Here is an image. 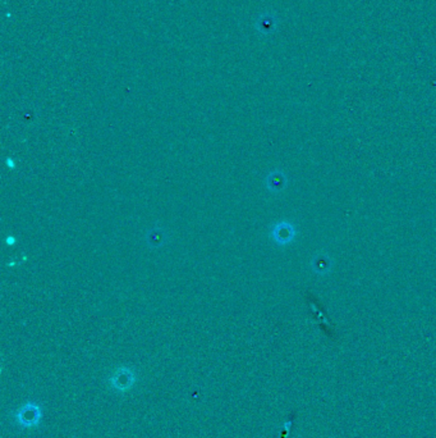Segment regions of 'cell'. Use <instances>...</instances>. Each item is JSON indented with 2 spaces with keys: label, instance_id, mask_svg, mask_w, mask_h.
<instances>
[{
  "label": "cell",
  "instance_id": "obj_1",
  "mask_svg": "<svg viewBox=\"0 0 436 438\" xmlns=\"http://www.w3.org/2000/svg\"><path fill=\"white\" fill-rule=\"evenodd\" d=\"M167 240L168 237L164 229L157 228V227H154L152 229H150V231L147 232V236H146V241H147L148 246L152 249H157L164 246L165 244H167Z\"/></svg>",
  "mask_w": 436,
  "mask_h": 438
},
{
  "label": "cell",
  "instance_id": "obj_2",
  "mask_svg": "<svg viewBox=\"0 0 436 438\" xmlns=\"http://www.w3.org/2000/svg\"><path fill=\"white\" fill-rule=\"evenodd\" d=\"M7 166H8L11 169H14V162L11 159V158H8V159H7Z\"/></svg>",
  "mask_w": 436,
  "mask_h": 438
},
{
  "label": "cell",
  "instance_id": "obj_3",
  "mask_svg": "<svg viewBox=\"0 0 436 438\" xmlns=\"http://www.w3.org/2000/svg\"><path fill=\"white\" fill-rule=\"evenodd\" d=\"M14 242H16V240H14V237H11V236L7 237V244H8V245H13Z\"/></svg>",
  "mask_w": 436,
  "mask_h": 438
}]
</instances>
